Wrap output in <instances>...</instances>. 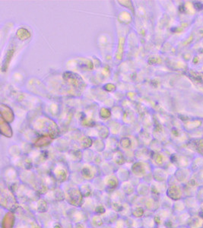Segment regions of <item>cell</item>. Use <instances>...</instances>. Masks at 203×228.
<instances>
[{
    "instance_id": "2",
    "label": "cell",
    "mask_w": 203,
    "mask_h": 228,
    "mask_svg": "<svg viewBox=\"0 0 203 228\" xmlns=\"http://www.w3.org/2000/svg\"><path fill=\"white\" fill-rule=\"evenodd\" d=\"M195 198L199 202L203 203V186L198 188L196 191V194H195Z\"/></svg>"
},
{
    "instance_id": "1",
    "label": "cell",
    "mask_w": 203,
    "mask_h": 228,
    "mask_svg": "<svg viewBox=\"0 0 203 228\" xmlns=\"http://www.w3.org/2000/svg\"><path fill=\"white\" fill-rule=\"evenodd\" d=\"M189 228H202L203 227V218L199 215L190 217L188 220Z\"/></svg>"
}]
</instances>
